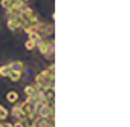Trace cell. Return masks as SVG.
Segmentation results:
<instances>
[{"instance_id": "3957f363", "label": "cell", "mask_w": 130, "mask_h": 127, "mask_svg": "<svg viewBox=\"0 0 130 127\" xmlns=\"http://www.w3.org/2000/svg\"><path fill=\"white\" fill-rule=\"evenodd\" d=\"M6 26H8L9 31L17 32L19 29H23V22H22L20 15H9L8 20H6Z\"/></svg>"}, {"instance_id": "7c38bea8", "label": "cell", "mask_w": 130, "mask_h": 127, "mask_svg": "<svg viewBox=\"0 0 130 127\" xmlns=\"http://www.w3.org/2000/svg\"><path fill=\"white\" fill-rule=\"evenodd\" d=\"M46 71H47V75H49V78H55V65H54V63H51V65H49V68H47Z\"/></svg>"}, {"instance_id": "5b68a950", "label": "cell", "mask_w": 130, "mask_h": 127, "mask_svg": "<svg viewBox=\"0 0 130 127\" xmlns=\"http://www.w3.org/2000/svg\"><path fill=\"white\" fill-rule=\"evenodd\" d=\"M12 68H11V63H8V65H3V66H0V77H6L11 74Z\"/></svg>"}, {"instance_id": "277c9868", "label": "cell", "mask_w": 130, "mask_h": 127, "mask_svg": "<svg viewBox=\"0 0 130 127\" xmlns=\"http://www.w3.org/2000/svg\"><path fill=\"white\" fill-rule=\"evenodd\" d=\"M11 115H12L15 119H19V121H23V119H25V113H23L22 109H20V103L15 104V106L11 109Z\"/></svg>"}, {"instance_id": "7a4b0ae2", "label": "cell", "mask_w": 130, "mask_h": 127, "mask_svg": "<svg viewBox=\"0 0 130 127\" xmlns=\"http://www.w3.org/2000/svg\"><path fill=\"white\" fill-rule=\"evenodd\" d=\"M35 32H38L41 38H47V37H51L54 34V25L52 23L47 25V23L38 22V23H35Z\"/></svg>"}, {"instance_id": "52a82bcc", "label": "cell", "mask_w": 130, "mask_h": 127, "mask_svg": "<svg viewBox=\"0 0 130 127\" xmlns=\"http://www.w3.org/2000/svg\"><path fill=\"white\" fill-rule=\"evenodd\" d=\"M17 100H19V93H17L15 90H11V92H8V93H6V101H8V103L15 104V103H17Z\"/></svg>"}, {"instance_id": "4fadbf2b", "label": "cell", "mask_w": 130, "mask_h": 127, "mask_svg": "<svg viewBox=\"0 0 130 127\" xmlns=\"http://www.w3.org/2000/svg\"><path fill=\"white\" fill-rule=\"evenodd\" d=\"M0 6L3 9H9L11 8V0H0Z\"/></svg>"}, {"instance_id": "9a60e30c", "label": "cell", "mask_w": 130, "mask_h": 127, "mask_svg": "<svg viewBox=\"0 0 130 127\" xmlns=\"http://www.w3.org/2000/svg\"><path fill=\"white\" fill-rule=\"evenodd\" d=\"M23 2H25V3H28V2H29V0H23Z\"/></svg>"}, {"instance_id": "9c48e42d", "label": "cell", "mask_w": 130, "mask_h": 127, "mask_svg": "<svg viewBox=\"0 0 130 127\" xmlns=\"http://www.w3.org/2000/svg\"><path fill=\"white\" fill-rule=\"evenodd\" d=\"M25 95H26V97H35V95H37V89H35V86H34V84L26 86V87H25Z\"/></svg>"}, {"instance_id": "6da1fadb", "label": "cell", "mask_w": 130, "mask_h": 127, "mask_svg": "<svg viewBox=\"0 0 130 127\" xmlns=\"http://www.w3.org/2000/svg\"><path fill=\"white\" fill-rule=\"evenodd\" d=\"M40 54L44 57V58H52L54 57V52H55V43H54V38H41L37 46H35Z\"/></svg>"}, {"instance_id": "30bf717a", "label": "cell", "mask_w": 130, "mask_h": 127, "mask_svg": "<svg viewBox=\"0 0 130 127\" xmlns=\"http://www.w3.org/2000/svg\"><path fill=\"white\" fill-rule=\"evenodd\" d=\"M35 46H37V43H35L32 38H28V40L25 41V49H28V51H34Z\"/></svg>"}, {"instance_id": "8fae6325", "label": "cell", "mask_w": 130, "mask_h": 127, "mask_svg": "<svg viewBox=\"0 0 130 127\" xmlns=\"http://www.w3.org/2000/svg\"><path fill=\"white\" fill-rule=\"evenodd\" d=\"M8 116H9V112H8L2 104H0V121H5Z\"/></svg>"}, {"instance_id": "8992f818", "label": "cell", "mask_w": 130, "mask_h": 127, "mask_svg": "<svg viewBox=\"0 0 130 127\" xmlns=\"http://www.w3.org/2000/svg\"><path fill=\"white\" fill-rule=\"evenodd\" d=\"M11 68L12 71H17V72H22L25 71V65H23V61H11Z\"/></svg>"}, {"instance_id": "5bb4252c", "label": "cell", "mask_w": 130, "mask_h": 127, "mask_svg": "<svg viewBox=\"0 0 130 127\" xmlns=\"http://www.w3.org/2000/svg\"><path fill=\"white\" fill-rule=\"evenodd\" d=\"M28 37H29V38H32L35 43H38V41L41 40V37H40V34H38V32H32V34H31V35H28Z\"/></svg>"}, {"instance_id": "2e32d148", "label": "cell", "mask_w": 130, "mask_h": 127, "mask_svg": "<svg viewBox=\"0 0 130 127\" xmlns=\"http://www.w3.org/2000/svg\"><path fill=\"white\" fill-rule=\"evenodd\" d=\"M0 127H3V122H0Z\"/></svg>"}, {"instance_id": "ba28073f", "label": "cell", "mask_w": 130, "mask_h": 127, "mask_svg": "<svg viewBox=\"0 0 130 127\" xmlns=\"http://www.w3.org/2000/svg\"><path fill=\"white\" fill-rule=\"evenodd\" d=\"M22 72H17V71H11V74L8 75V78L11 80V81H14V83H17V81H20L22 80Z\"/></svg>"}]
</instances>
